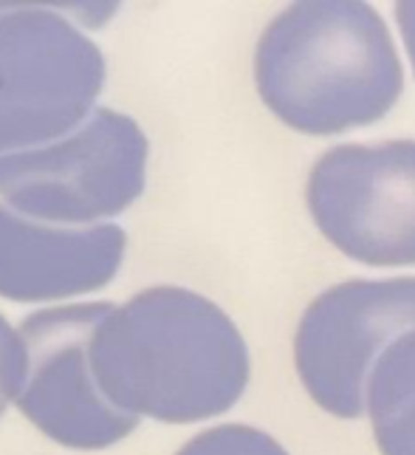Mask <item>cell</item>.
Instances as JSON below:
<instances>
[{
	"label": "cell",
	"mask_w": 415,
	"mask_h": 455,
	"mask_svg": "<svg viewBox=\"0 0 415 455\" xmlns=\"http://www.w3.org/2000/svg\"><path fill=\"white\" fill-rule=\"evenodd\" d=\"M102 85V52L71 20L40 6L0 9V156L74 133Z\"/></svg>",
	"instance_id": "obj_3"
},
{
	"label": "cell",
	"mask_w": 415,
	"mask_h": 455,
	"mask_svg": "<svg viewBox=\"0 0 415 455\" xmlns=\"http://www.w3.org/2000/svg\"><path fill=\"white\" fill-rule=\"evenodd\" d=\"M26 376V348L23 339L0 314V413L12 399H18Z\"/></svg>",
	"instance_id": "obj_11"
},
{
	"label": "cell",
	"mask_w": 415,
	"mask_h": 455,
	"mask_svg": "<svg viewBox=\"0 0 415 455\" xmlns=\"http://www.w3.org/2000/svg\"><path fill=\"white\" fill-rule=\"evenodd\" d=\"M145 131L97 108L60 142L0 156V196L40 221L91 224L131 207L145 190Z\"/></svg>",
	"instance_id": "obj_4"
},
{
	"label": "cell",
	"mask_w": 415,
	"mask_h": 455,
	"mask_svg": "<svg viewBox=\"0 0 415 455\" xmlns=\"http://www.w3.org/2000/svg\"><path fill=\"white\" fill-rule=\"evenodd\" d=\"M364 394L381 455H415V331L376 356Z\"/></svg>",
	"instance_id": "obj_9"
},
{
	"label": "cell",
	"mask_w": 415,
	"mask_h": 455,
	"mask_svg": "<svg viewBox=\"0 0 415 455\" xmlns=\"http://www.w3.org/2000/svg\"><path fill=\"white\" fill-rule=\"evenodd\" d=\"M407 331H415V277L331 286L297 325L294 365L302 387L325 413L359 419L376 356Z\"/></svg>",
	"instance_id": "obj_6"
},
{
	"label": "cell",
	"mask_w": 415,
	"mask_h": 455,
	"mask_svg": "<svg viewBox=\"0 0 415 455\" xmlns=\"http://www.w3.org/2000/svg\"><path fill=\"white\" fill-rule=\"evenodd\" d=\"M175 455H289L268 433L246 425H220L198 433Z\"/></svg>",
	"instance_id": "obj_10"
},
{
	"label": "cell",
	"mask_w": 415,
	"mask_h": 455,
	"mask_svg": "<svg viewBox=\"0 0 415 455\" xmlns=\"http://www.w3.org/2000/svg\"><path fill=\"white\" fill-rule=\"evenodd\" d=\"M395 20H398V26H402V37H404L407 54H410L412 68H415V4H398Z\"/></svg>",
	"instance_id": "obj_12"
},
{
	"label": "cell",
	"mask_w": 415,
	"mask_h": 455,
	"mask_svg": "<svg viewBox=\"0 0 415 455\" xmlns=\"http://www.w3.org/2000/svg\"><path fill=\"white\" fill-rule=\"evenodd\" d=\"M88 363L100 394L131 416L189 425L227 413L249 385V351L212 300L153 286L93 328Z\"/></svg>",
	"instance_id": "obj_1"
},
{
	"label": "cell",
	"mask_w": 415,
	"mask_h": 455,
	"mask_svg": "<svg viewBox=\"0 0 415 455\" xmlns=\"http://www.w3.org/2000/svg\"><path fill=\"white\" fill-rule=\"evenodd\" d=\"M306 196L319 232L350 260L415 266V139L331 148Z\"/></svg>",
	"instance_id": "obj_5"
},
{
	"label": "cell",
	"mask_w": 415,
	"mask_h": 455,
	"mask_svg": "<svg viewBox=\"0 0 415 455\" xmlns=\"http://www.w3.org/2000/svg\"><path fill=\"white\" fill-rule=\"evenodd\" d=\"M266 108L299 133L364 128L402 97L404 74L381 14L367 4H294L268 23L254 54Z\"/></svg>",
	"instance_id": "obj_2"
},
{
	"label": "cell",
	"mask_w": 415,
	"mask_h": 455,
	"mask_svg": "<svg viewBox=\"0 0 415 455\" xmlns=\"http://www.w3.org/2000/svg\"><path fill=\"white\" fill-rule=\"evenodd\" d=\"M124 243L114 224L52 229L0 207V297L37 303L97 291L116 277Z\"/></svg>",
	"instance_id": "obj_8"
},
{
	"label": "cell",
	"mask_w": 415,
	"mask_h": 455,
	"mask_svg": "<svg viewBox=\"0 0 415 455\" xmlns=\"http://www.w3.org/2000/svg\"><path fill=\"white\" fill-rule=\"evenodd\" d=\"M114 306L83 303L31 314L20 325L26 376L18 407L62 447L102 450L131 435L139 419L110 404L93 382L91 334Z\"/></svg>",
	"instance_id": "obj_7"
}]
</instances>
